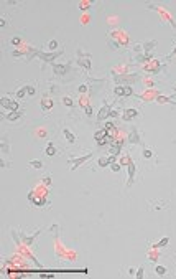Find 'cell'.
Wrapping results in <instances>:
<instances>
[{
  "label": "cell",
  "instance_id": "1",
  "mask_svg": "<svg viewBox=\"0 0 176 279\" xmlns=\"http://www.w3.org/2000/svg\"><path fill=\"white\" fill-rule=\"evenodd\" d=\"M143 70L146 73H150V74H158L160 70H161V63L158 60H151V61H148V64L143 66Z\"/></svg>",
  "mask_w": 176,
  "mask_h": 279
},
{
  "label": "cell",
  "instance_id": "2",
  "mask_svg": "<svg viewBox=\"0 0 176 279\" xmlns=\"http://www.w3.org/2000/svg\"><path fill=\"white\" fill-rule=\"evenodd\" d=\"M0 104L9 111H18V101H12L10 98H5V96L0 99Z\"/></svg>",
  "mask_w": 176,
  "mask_h": 279
},
{
  "label": "cell",
  "instance_id": "3",
  "mask_svg": "<svg viewBox=\"0 0 176 279\" xmlns=\"http://www.w3.org/2000/svg\"><path fill=\"white\" fill-rule=\"evenodd\" d=\"M91 155H92V154L89 152V154H86V155H83V157H77V159H71V160H69V165H71V170H76V168L79 167L81 164H84L87 159H91Z\"/></svg>",
  "mask_w": 176,
  "mask_h": 279
},
{
  "label": "cell",
  "instance_id": "4",
  "mask_svg": "<svg viewBox=\"0 0 176 279\" xmlns=\"http://www.w3.org/2000/svg\"><path fill=\"white\" fill-rule=\"evenodd\" d=\"M59 55H63V50H59V51H53V53H41V51L38 53V56H40V58H41L43 61H48V63L55 61V60L58 58Z\"/></svg>",
  "mask_w": 176,
  "mask_h": 279
},
{
  "label": "cell",
  "instance_id": "5",
  "mask_svg": "<svg viewBox=\"0 0 176 279\" xmlns=\"http://www.w3.org/2000/svg\"><path fill=\"white\" fill-rule=\"evenodd\" d=\"M140 112L137 111V109H133V107H128V109H125L124 111V116H122V121L124 122H128V121H132V119H135Z\"/></svg>",
  "mask_w": 176,
  "mask_h": 279
},
{
  "label": "cell",
  "instance_id": "6",
  "mask_svg": "<svg viewBox=\"0 0 176 279\" xmlns=\"http://www.w3.org/2000/svg\"><path fill=\"white\" fill-rule=\"evenodd\" d=\"M69 68H71V64H56V63H53V70H55V73L58 76H63V74H66V73L69 71Z\"/></svg>",
  "mask_w": 176,
  "mask_h": 279
},
{
  "label": "cell",
  "instance_id": "7",
  "mask_svg": "<svg viewBox=\"0 0 176 279\" xmlns=\"http://www.w3.org/2000/svg\"><path fill=\"white\" fill-rule=\"evenodd\" d=\"M110 106L109 104H104L100 109H99V112H97V121H104V119H107V117L110 116Z\"/></svg>",
  "mask_w": 176,
  "mask_h": 279
},
{
  "label": "cell",
  "instance_id": "8",
  "mask_svg": "<svg viewBox=\"0 0 176 279\" xmlns=\"http://www.w3.org/2000/svg\"><path fill=\"white\" fill-rule=\"evenodd\" d=\"M114 162H115V155H109V157H100L97 165L99 167H107V165H112Z\"/></svg>",
  "mask_w": 176,
  "mask_h": 279
},
{
  "label": "cell",
  "instance_id": "9",
  "mask_svg": "<svg viewBox=\"0 0 176 279\" xmlns=\"http://www.w3.org/2000/svg\"><path fill=\"white\" fill-rule=\"evenodd\" d=\"M135 170H137V165H135V164L132 162V160H130V162H128V182H127V187H132Z\"/></svg>",
  "mask_w": 176,
  "mask_h": 279
},
{
  "label": "cell",
  "instance_id": "10",
  "mask_svg": "<svg viewBox=\"0 0 176 279\" xmlns=\"http://www.w3.org/2000/svg\"><path fill=\"white\" fill-rule=\"evenodd\" d=\"M128 140L132 144H142V139H140V132L137 131V129H132V131H130V134H128Z\"/></svg>",
  "mask_w": 176,
  "mask_h": 279
},
{
  "label": "cell",
  "instance_id": "11",
  "mask_svg": "<svg viewBox=\"0 0 176 279\" xmlns=\"http://www.w3.org/2000/svg\"><path fill=\"white\" fill-rule=\"evenodd\" d=\"M7 121H10V122H15V121H18L20 117H22V112L20 111H9L7 114H3Z\"/></svg>",
  "mask_w": 176,
  "mask_h": 279
},
{
  "label": "cell",
  "instance_id": "12",
  "mask_svg": "<svg viewBox=\"0 0 176 279\" xmlns=\"http://www.w3.org/2000/svg\"><path fill=\"white\" fill-rule=\"evenodd\" d=\"M122 145H124V142H122V140H117V142H114V140H112V144H110V154L117 157L118 154H120Z\"/></svg>",
  "mask_w": 176,
  "mask_h": 279
},
{
  "label": "cell",
  "instance_id": "13",
  "mask_svg": "<svg viewBox=\"0 0 176 279\" xmlns=\"http://www.w3.org/2000/svg\"><path fill=\"white\" fill-rule=\"evenodd\" d=\"M79 58H77V63H79V66H83L86 71L91 70V61H89V58H83L81 55H77Z\"/></svg>",
  "mask_w": 176,
  "mask_h": 279
},
{
  "label": "cell",
  "instance_id": "14",
  "mask_svg": "<svg viewBox=\"0 0 176 279\" xmlns=\"http://www.w3.org/2000/svg\"><path fill=\"white\" fill-rule=\"evenodd\" d=\"M142 46V50L145 51V53H150V50H153L155 46H157V40H151V42H146V43H143V45H140Z\"/></svg>",
  "mask_w": 176,
  "mask_h": 279
},
{
  "label": "cell",
  "instance_id": "15",
  "mask_svg": "<svg viewBox=\"0 0 176 279\" xmlns=\"http://www.w3.org/2000/svg\"><path fill=\"white\" fill-rule=\"evenodd\" d=\"M63 134H64V137H66V140H68V142H71V144H74V142H76V136L72 134V132L69 131L68 127L63 131Z\"/></svg>",
  "mask_w": 176,
  "mask_h": 279
},
{
  "label": "cell",
  "instance_id": "16",
  "mask_svg": "<svg viewBox=\"0 0 176 279\" xmlns=\"http://www.w3.org/2000/svg\"><path fill=\"white\" fill-rule=\"evenodd\" d=\"M53 104H55V103H53V99H50V98H43L41 99V107L46 109V111H50V109L53 107Z\"/></svg>",
  "mask_w": 176,
  "mask_h": 279
},
{
  "label": "cell",
  "instance_id": "17",
  "mask_svg": "<svg viewBox=\"0 0 176 279\" xmlns=\"http://www.w3.org/2000/svg\"><path fill=\"white\" fill-rule=\"evenodd\" d=\"M44 154H46L48 157H53V155H55V154H56V147H55V144H53V142L48 144V145H46V149H44Z\"/></svg>",
  "mask_w": 176,
  "mask_h": 279
},
{
  "label": "cell",
  "instance_id": "18",
  "mask_svg": "<svg viewBox=\"0 0 176 279\" xmlns=\"http://www.w3.org/2000/svg\"><path fill=\"white\" fill-rule=\"evenodd\" d=\"M168 243H170V238H168V236H165V238H163V240H160V241H158V243H157V245H153V248H155V249H160V248H165V246H166Z\"/></svg>",
  "mask_w": 176,
  "mask_h": 279
},
{
  "label": "cell",
  "instance_id": "19",
  "mask_svg": "<svg viewBox=\"0 0 176 279\" xmlns=\"http://www.w3.org/2000/svg\"><path fill=\"white\" fill-rule=\"evenodd\" d=\"M114 94L118 96V98H124V86H120V84L115 86V88H114Z\"/></svg>",
  "mask_w": 176,
  "mask_h": 279
},
{
  "label": "cell",
  "instance_id": "20",
  "mask_svg": "<svg viewBox=\"0 0 176 279\" xmlns=\"http://www.w3.org/2000/svg\"><path fill=\"white\" fill-rule=\"evenodd\" d=\"M25 94H28V92H26V86L20 88V89L17 91V101H20V99H23V96H25Z\"/></svg>",
  "mask_w": 176,
  "mask_h": 279
},
{
  "label": "cell",
  "instance_id": "21",
  "mask_svg": "<svg viewBox=\"0 0 176 279\" xmlns=\"http://www.w3.org/2000/svg\"><path fill=\"white\" fill-rule=\"evenodd\" d=\"M155 273H157L158 276H165V274L168 273V269L165 268V266H157V268H155Z\"/></svg>",
  "mask_w": 176,
  "mask_h": 279
},
{
  "label": "cell",
  "instance_id": "22",
  "mask_svg": "<svg viewBox=\"0 0 176 279\" xmlns=\"http://www.w3.org/2000/svg\"><path fill=\"white\" fill-rule=\"evenodd\" d=\"M132 94H133L132 86H124V98H130Z\"/></svg>",
  "mask_w": 176,
  "mask_h": 279
},
{
  "label": "cell",
  "instance_id": "23",
  "mask_svg": "<svg viewBox=\"0 0 176 279\" xmlns=\"http://www.w3.org/2000/svg\"><path fill=\"white\" fill-rule=\"evenodd\" d=\"M63 104H64V106H68V107H72L74 101H72L71 98H69V96H64V98H63Z\"/></svg>",
  "mask_w": 176,
  "mask_h": 279
},
{
  "label": "cell",
  "instance_id": "24",
  "mask_svg": "<svg viewBox=\"0 0 176 279\" xmlns=\"http://www.w3.org/2000/svg\"><path fill=\"white\" fill-rule=\"evenodd\" d=\"M56 48H58V40H51V42L48 43V50L56 51Z\"/></svg>",
  "mask_w": 176,
  "mask_h": 279
},
{
  "label": "cell",
  "instance_id": "25",
  "mask_svg": "<svg viewBox=\"0 0 176 279\" xmlns=\"http://www.w3.org/2000/svg\"><path fill=\"white\" fill-rule=\"evenodd\" d=\"M28 165H30V167H33V168H41V167H43L41 160H31V162L28 164Z\"/></svg>",
  "mask_w": 176,
  "mask_h": 279
},
{
  "label": "cell",
  "instance_id": "26",
  "mask_svg": "<svg viewBox=\"0 0 176 279\" xmlns=\"http://www.w3.org/2000/svg\"><path fill=\"white\" fill-rule=\"evenodd\" d=\"M153 157V150L151 149H143V159H151Z\"/></svg>",
  "mask_w": 176,
  "mask_h": 279
},
{
  "label": "cell",
  "instance_id": "27",
  "mask_svg": "<svg viewBox=\"0 0 176 279\" xmlns=\"http://www.w3.org/2000/svg\"><path fill=\"white\" fill-rule=\"evenodd\" d=\"M10 43L13 46H20V45H22V38H20V36H13V38L10 40Z\"/></svg>",
  "mask_w": 176,
  "mask_h": 279
},
{
  "label": "cell",
  "instance_id": "28",
  "mask_svg": "<svg viewBox=\"0 0 176 279\" xmlns=\"http://www.w3.org/2000/svg\"><path fill=\"white\" fill-rule=\"evenodd\" d=\"M104 129H105V131H107L109 134H110V132H112L114 129H115V126H114L112 122H107V124H105V126H104Z\"/></svg>",
  "mask_w": 176,
  "mask_h": 279
},
{
  "label": "cell",
  "instance_id": "29",
  "mask_svg": "<svg viewBox=\"0 0 176 279\" xmlns=\"http://www.w3.org/2000/svg\"><path fill=\"white\" fill-rule=\"evenodd\" d=\"M35 91H36V89H35L33 84H28V86H26V92H28L30 96H33V94H35Z\"/></svg>",
  "mask_w": 176,
  "mask_h": 279
},
{
  "label": "cell",
  "instance_id": "30",
  "mask_svg": "<svg viewBox=\"0 0 176 279\" xmlns=\"http://www.w3.org/2000/svg\"><path fill=\"white\" fill-rule=\"evenodd\" d=\"M86 116H87V117L92 116V106H91V104H86Z\"/></svg>",
  "mask_w": 176,
  "mask_h": 279
},
{
  "label": "cell",
  "instance_id": "31",
  "mask_svg": "<svg viewBox=\"0 0 176 279\" xmlns=\"http://www.w3.org/2000/svg\"><path fill=\"white\" fill-rule=\"evenodd\" d=\"M120 167H122V165H120V164H117V162H114L112 165H110V168H112L114 172H120Z\"/></svg>",
  "mask_w": 176,
  "mask_h": 279
},
{
  "label": "cell",
  "instance_id": "32",
  "mask_svg": "<svg viewBox=\"0 0 176 279\" xmlns=\"http://www.w3.org/2000/svg\"><path fill=\"white\" fill-rule=\"evenodd\" d=\"M12 56H15V58H20V56H23V51H22V50H13V51H12Z\"/></svg>",
  "mask_w": 176,
  "mask_h": 279
},
{
  "label": "cell",
  "instance_id": "33",
  "mask_svg": "<svg viewBox=\"0 0 176 279\" xmlns=\"http://www.w3.org/2000/svg\"><path fill=\"white\" fill-rule=\"evenodd\" d=\"M87 89H89L87 84H81V86L77 88V91H79V92H87Z\"/></svg>",
  "mask_w": 176,
  "mask_h": 279
},
{
  "label": "cell",
  "instance_id": "34",
  "mask_svg": "<svg viewBox=\"0 0 176 279\" xmlns=\"http://www.w3.org/2000/svg\"><path fill=\"white\" fill-rule=\"evenodd\" d=\"M91 3H92V2H83V3H79V5H81V10H87L86 7H89Z\"/></svg>",
  "mask_w": 176,
  "mask_h": 279
},
{
  "label": "cell",
  "instance_id": "35",
  "mask_svg": "<svg viewBox=\"0 0 176 279\" xmlns=\"http://www.w3.org/2000/svg\"><path fill=\"white\" fill-rule=\"evenodd\" d=\"M9 150H10L9 144H5V142H3V144H2V152H3V154H5V152H9Z\"/></svg>",
  "mask_w": 176,
  "mask_h": 279
},
{
  "label": "cell",
  "instance_id": "36",
  "mask_svg": "<svg viewBox=\"0 0 176 279\" xmlns=\"http://www.w3.org/2000/svg\"><path fill=\"white\" fill-rule=\"evenodd\" d=\"M142 277H143V268H140L137 273V279H142Z\"/></svg>",
  "mask_w": 176,
  "mask_h": 279
},
{
  "label": "cell",
  "instance_id": "37",
  "mask_svg": "<svg viewBox=\"0 0 176 279\" xmlns=\"http://www.w3.org/2000/svg\"><path fill=\"white\" fill-rule=\"evenodd\" d=\"M0 27H2V28H3V27H7V22H5V18H3V17L0 18Z\"/></svg>",
  "mask_w": 176,
  "mask_h": 279
},
{
  "label": "cell",
  "instance_id": "38",
  "mask_svg": "<svg viewBox=\"0 0 176 279\" xmlns=\"http://www.w3.org/2000/svg\"><path fill=\"white\" fill-rule=\"evenodd\" d=\"M43 182H44L46 185H50V183H51V179H50V175H48V177H44V179H43Z\"/></svg>",
  "mask_w": 176,
  "mask_h": 279
}]
</instances>
